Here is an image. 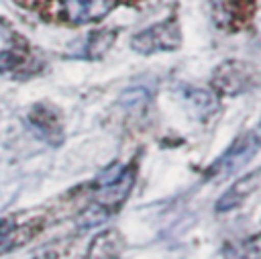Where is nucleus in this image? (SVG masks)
Returning <instances> with one entry per match:
<instances>
[{
    "label": "nucleus",
    "mask_w": 261,
    "mask_h": 259,
    "mask_svg": "<svg viewBox=\"0 0 261 259\" xmlns=\"http://www.w3.org/2000/svg\"><path fill=\"white\" fill-rule=\"evenodd\" d=\"M122 249H124V241L120 232L114 228H108V230L98 232L92 239L86 259H118Z\"/></svg>",
    "instance_id": "0eeeda50"
},
{
    "label": "nucleus",
    "mask_w": 261,
    "mask_h": 259,
    "mask_svg": "<svg viewBox=\"0 0 261 259\" xmlns=\"http://www.w3.org/2000/svg\"><path fill=\"white\" fill-rule=\"evenodd\" d=\"M147 92L145 90H141V88H135V90H128V92H124L122 94V104L128 108V110H133V108H137V106H145L147 104Z\"/></svg>",
    "instance_id": "4468645a"
},
{
    "label": "nucleus",
    "mask_w": 261,
    "mask_h": 259,
    "mask_svg": "<svg viewBox=\"0 0 261 259\" xmlns=\"http://www.w3.org/2000/svg\"><path fill=\"white\" fill-rule=\"evenodd\" d=\"M259 179H261V169H253L251 173L239 177L216 202V212H228L237 206L243 204V200L259 186Z\"/></svg>",
    "instance_id": "423d86ee"
},
{
    "label": "nucleus",
    "mask_w": 261,
    "mask_h": 259,
    "mask_svg": "<svg viewBox=\"0 0 261 259\" xmlns=\"http://www.w3.org/2000/svg\"><path fill=\"white\" fill-rule=\"evenodd\" d=\"M212 84L220 94H241L257 84L255 69L245 61H224L214 69Z\"/></svg>",
    "instance_id": "20e7f679"
},
{
    "label": "nucleus",
    "mask_w": 261,
    "mask_h": 259,
    "mask_svg": "<svg viewBox=\"0 0 261 259\" xmlns=\"http://www.w3.org/2000/svg\"><path fill=\"white\" fill-rule=\"evenodd\" d=\"M186 100L190 104V108L200 116V118H206L210 114L216 112L218 108V100L212 92H206V90H190L186 94Z\"/></svg>",
    "instance_id": "9b49d317"
},
{
    "label": "nucleus",
    "mask_w": 261,
    "mask_h": 259,
    "mask_svg": "<svg viewBox=\"0 0 261 259\" xmlns=\"http://www.w3.org/2000/svg\"><path fill=\"white\" fill-rule=\"evenodd\" d=\"M33 237V230H29L27 226H16L6 218H0V253H6L14 247H18L20 243H24L27 239Z\"/></svg>",
    "instance_id": "9d476101"
},
{
    "label": "nucleus",
    "mask_w": 261,
    "mask_h": 259,
    "mask_svg": "<svg viewBox=\"0 0 261 259\" xmlns=\"http://www.w3.org/2000/svg\"><path fill=\"white\" fill-rule=\"evenodd\" d=\"M116 39V31H100L94 33L88 41V57L96 59L100 57L104 51H108V47L112 45V41Z\"/></svg>",
    "instance_id": "f8f14e48"
},
{
    "label": "nucleus",
    "mask_w": 261,
    "mask_h": 259,
    "mask_svg": "<svg viewBox=\"0 0 261 259\" xmlns=\"http://www.w3.org/2000/svg\"><path fill=\"white\" fill-rule=\"evenodd\" d=\"M14 63H18V57H14L10 51H2V53H0V71L12 67Z\"/></svg>",
    "instance_id": "2eb2a0df"
},
{
    "label": "nucleus",
    "mask_w": 261,
    "mask_h": 259,
    "mask_svg": "<svg viewBox=\"0 0 261 259\" xmlns=\"http://www.w3.org/2000/svg\"><path fill=\"white\" fill-rule=\"evenodd\" d=\"M179 43H181V33H179V24L175 18L157 22L137 33L130 39V47L143 55H151L157 51H173L179 47Z\"/></svg>",
    "instance_id": "7ed1b4c3"
},
{
    "label": "nucleus",
    "mask_w": 261,
    "mask_h": 259,
    "mask_svg": "<svg viewBox=\"0 0 261 259\" xmlns=\"http://www.w3.org/2000/svg\"><path fill=\"white\" fill-rule=\"evenodd\" d=\"M259 147H261V135L257 131H251V133L239 137L230 145V149L210 165V169L206 171L204 177L206 179H224V177H228L230 173L241 169L259 151Z\"/></svg>",
    "instance_id": "f03ea898"
},
{
    "label": "nucleus",
    "mask_w": 261,
    "mask_h": 259,
    "mask_svg": "<svg viewBox=\"0 0 261 259\" xmlns=\"http://www.w3.org/2000/svg\"><path fill=\"white\" fill-rule=\"evenodd\" d=\"M29 122L33 126V131H37V135L49 143H59L61 141V128H59V122L55 118L53 112H47L43 108H37L31 116H29Z\"/></svg>",
    "instance_id": "6e6552de"
},
{
    "label": "nucleus",
    "mask_w": 261,
    "mask_h": 259,
    "mask_svg": "<svg viewBox=\"0 0 261 259\" xmlns=\"http://www.w3.org/2000/svg\"><path fill=\"white\" fill-rule=\"evenodd\" d=\"M133 184H135V169L130 165H118V163L110 165L98 175L94 184L96 204L112 212L126 200V196L133 190Z\"/></svg>",
    "instance_id": "f257e3e1"
},
{
    "label": "nucleus",
    "mask_w": 261,
    "mask_h": 259,
    "mask_svg": "<svg viewBox=\"0 0 261 259\" xmlns=\"http://www.w3.org/2000/svg\"><path fill=\"white\" fill-rule=\"evenodd\" d=\"M224 257L226 259H261V235L243 239V241H230L224 245Z\"/></svg>",
    "instance_id": "1a4fd4ad"
},
{
    "label": "nucleus",
    "mask_w": 261,
    "mask_h": 259,
    "mask_svg": "<svg viewBox=\"0 0 261 259\" xmlns=\"http://www.w3.org/2000/svg\"><path fill=\"white\" fill-rule=\"evenodd\" d=\"M112 2L114 0H61L67 20L75 24H86L102 18L112 8Z\"/></svg>",
    "instance_id": "39448f33"
},
{
    "label": "nucleus",
    "mask_w": 261,
    "mask_h": 259,
    "mask_svg": "<svg viewBox=\"0 0 261 259\" xmlns=\"http://www.w3.org/2000/svg\"><path fill=\"white\" fill-rule=\"evenodd\" d=\"M108 210H104L102 206H98L96 202L92 204V206H88L80 216H77V224H80V228H92V226H98V224H102L106 218H108Z\"/></svg>",
    "instance_id": "ddd939ff"
}]
</instances>
